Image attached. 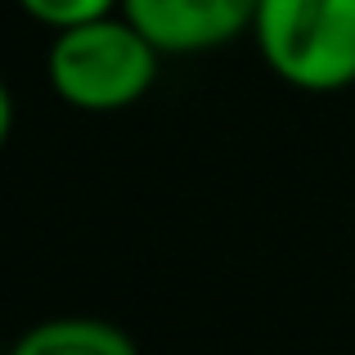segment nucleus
<instances>
[{
	"label": "nucleus",
	"instance_id": "f03ea898",
	"mask_svg": "<svg viewBox=\"0 0 355 355\" xmlns=\"http://www.w3.org/2000/svg\"><path fill=\"white\" fill-rule=\"evenodd\" d=\"M252 41L261 63L302 95L355 86V0H261Z\"/></svg>",
	"mask_w": 355,
	"mask_h": 355
},
{
	"label": "nucleus",
	"instance_id": "7ed1b4c3",
	"mask_svg": "<svg viewBox=\"0 0 355 355\" xmlns=\"http://www.w3.org/2000/svg\"><path fill=\"white\" fill-rule=\"evenodd\" d=\"M261 0H121V14L162 54H207L252 36Z\"/></svg>",
	"mask_w": 355,
	"mask_h": 355
},
{
	"label": "nucleus",
	"instance_id": "423d86ee",
	"mask_svg": "<svg viewBox=\"0 0 355 355\" xmlns=\"http://www.w3.org/2000/svg\"><path fill=\"white\" fill-rule=\"evenodd\" d=\"M9 135H14V90L0 77V148L9 144Z\"/></svg>",
	"mask_w": 355,
	"mask_h": 355
},
{
	"label": "nucleus",
	"instance_id": "20e7f679",
	"mask_svg": "<svg viewBox=\"0 0 355 355\" xmlns=\"http://www.w3.org/2000/svg\"><path fill=\"white\" fill-rule=\"evenodd\" d=\"M5 355H139L126 329L99 315H54L18 333Z\"/></svg>",
	"mask_w": 355,
	"mask_h": 355
},
{
	"label": "nucleus",
	"instance_id": "f257e3e1",
	"mask_svg": "<svg viewBox=\"0 0 355 355\" xmlns=\"http://www.w3.org/2000/svg\"><path fill=\"white\" fill-rule=\"evenodd\" d=\"M162 59L166 54L117 9L95 23L54 32L45 50V77L77 113H121L157 86Z\"/></svg>",
	"mask_w": 355,
	"mask_h": 355
},
{
	"label": "nucleus",
	"instance_id": "39448f33",
	"mask_svg": "<svg viewBox=\"0 0 355 355\" xmlns=\"http://www.w3.org/2000/svg\"><path fill=\"white\" fill-rule=\"evenodd\" d=\"M36 27L45 32H68V27L95 23V18H108L121 9V0H14Z\"/></svg>",
	"mask_w": 355,
	"mask_h": 355
}]
</instances>
